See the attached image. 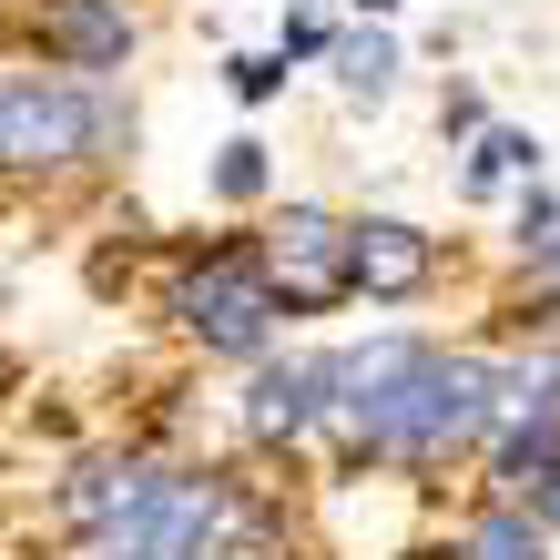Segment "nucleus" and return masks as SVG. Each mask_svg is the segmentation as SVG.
I'll list each match as a JSON object with an SVG mask.
<instances>
[{"instance_id":"obj_1","label":"nucleus","mask_w":560,"mask_h":560,"mask_svg":"<svg viewBox=\"0 0 560 560\" xmlns=\"http://www.w3.org/2000/svg\"><path fill=\"white\" fill-rule=\"evenodd\" d=\"M500 377H510V357H489V347H428V368L418 387L398 398V418L377 428V448H368V469H398V479H439L448 458H469L489 448V428H500Z\"/></svg>"},{"instance_id":"obj_2","label":"nucleus","mask_w":560,"mask_h":560,"mask_svg":"<svg viewBox=\"0 0 560 560\" xmlns=\"http://www.w3.org/2000/svg\"><path fill=\"white\" fill-rule=\"evenodd\" d=\"M163 316H174L205 357H245V368H266L276 337L295 326L285 295L266 285V255H255V235L184 245V255H174V285H163Z\"/></svg>"},{"instance_id":"obj_3","label":"nucleus","mask_w":560,"mask_h":560,"mask_svg":"<svg viewBox=\"0 0 560 560\" xmlns=\"http://www.w3.org/2000/svg\"><path fill=\"white\" fill-rule=\"evenodd\" d=\"M82 163H92L82 72H42L31 51H11V72H0V174L51 184V174H82Z\"/></svg>"},{"instance_id":"obj_4","label":"nucleus","mask_w":560,"mask_h":560,"mask_svg":"<svg viewBox=\"0 0 560 560\" xmlns=\"http://www.w3.org/2000/svg\"><path fill=\"white\" fill-rule=\"evenodd\" d=\"M255 255H266V285L285 295V316H326V306L357 295V214L276 205L255 224Z\"/></svg>"},{"instance_id":"obj_5","label":"nucleus","mask_w":560,"mask_h":560,"mask_svg":"<svg viewBox=\"0 0 560 560\" xmlns=\"http://www.w3.org/2000/svg\"><path fill=\"white\" fill-rule=\"evenodd\" d=\"M428 347H439V337H368V347H326V439H337L357 469H368L377 428L398 418V398L418 387Z\"/></svg>"},{"instance_id":"obj_6","label":"nucleus","mask_w":560,"mask_h":560,"mask_svg":"<svg viewBox=\"0 0 560 560\" xmlns=\"http://www.w3.org/2000/svg\"><path fill=\"white\" fill-rule=\"evenodd\" d=\"M235 428H245V448H266V458L316 448V439H326V357H316V347H276L266 368L245 377Z\"/></svg>"},{"instance_id":"obj_7","label":"nucleus","mask_w":560,"mask_h":560,"mask_svg":"<svg viewBox=\"0 0 560 560\" xmlns=\"http://www.w3.org/2000/svg\"><path fill=\"white\" fill-rule=\"evenodd\" d=\"M174 479H184V469H174V458H153V448H92L82 469L51 489V520H61L72 540H103V530H122V520H143Z\"/></svg>"},{"instance_id":"obj_8","label":"nucleus","mask_w":560,"mask_h":560,"mask_svg":"<svg viewBox=\"0 0 560 560\" xmlns=\"http://www.w3.org/2000/svg\"><path fill=\"white\" fill-rule=\"evenodd\" d=\"M21 51H42L51 72H122L143 51V21L133 0H31Z\"/></svg>"},{"instance_id":"obj_9","label":"nucleus","mask_w":560,"mask_h":560,"mask_svg":"<svg viewBox=\"0 0 560 560\" xmlns=\"http://www.w3.org/2000/svg\"><path fill=\"white\" fill-rule=\"evenodd\" d=\"M439 285V235L408 214H357V295L368 306H418Z\"/></svg>"},{"instance_id":"obj_10","label":"nucleus","mask_w":560,"mask_h":560,"mask_svg":"<svg viewBox=\"0 0 560 560\" xmlns=\"http://www.w3.org/2000/svg\"><path fill=\"white\" fill-rule=\"evenodd\" d=\"M439 550L448 560H550V530H540V510H520V500H479Z\"/></svg>"},{"instance_id":"obj_11","label":"nucleus","mask_w":560,"mask_h":560,"mask_svg":"<svg viewBox=\"0 0 560 560\" xmlns=\"http://www.w3.org/2000/svg\"><path fill=\"white\" fill-rule=\"evenodd\" d=\"M500 184H540V133H520V122H489V133H479L469 194H500Z\"/></svg>"},{"instance_id":"obj_12","label":"nucleus","mask_w":560,"mask_h":560,"mask_svg":"<svg viewBox=\"0 0 560 560\" xmlns=\"http://www.w3.org/2000/svg\"><path fill=\"white\" fill-rule=\"evenodd\" d=\"M337 82H347V103H387V92H398V42H387V31H347Z\"/></svg>"},{"instance_id":"obj_13","label":"nucleus","mask_w":560,"mask_h":560,"mask_svg":"<svg viewBox=\"0 0 560 560\" xmlns=\"http://www.w3.org/2000/svg\"><path fill=\"white\" fill-rule=\"evenodd\" d=\"M520 337H560V245L520 266Z\"/></svg>"},{"instance_id":"obj_14","label":"nucleus","mask_w":560,"mask_h":560,"mask_svg":"<svg viewBox=\"0 0 560 560\" xmlns=\"http://www.w3.org/2000/svg\"><path fill=\"white\" fill-rule=\"evenodd\" d=\"M214 194L224 205H255V194H266V143H224L214 153Z\"/></svg>"},{"instance_id":"obj_15","label":"nucleus","mask_w":560,"mask_h":560,"mask_svg":"<svg viewBox=\"0 0 560 560\" xmlns=\"http://www.w3.org/2000/svg\"><path fill=\"white\" fill-rule=\"evenodd\" d=\"M510 235H520V266H530V255H550V245H560V194L530 184V194H520V224H510Z\"/></svg>"},{"instance_id":"obj_16","label":"nucleus","mask_w":560,"mask_h":560,"mask_svg":"<svg viewBox=\"0 0 560 560\" xmlns=\"http://www.w3.org/2000/svg\"><path fill=\"white\" fill-rule=\"evenodd\" d=\"M224 72H235V103H276L285 92V51H235Z\"/></svg>"},{"instance_id":"obj_17","label":"nucleus","mask_w":560,"mask_h":560,"mask_svg":"<svg viewBox=\"0 0 560 560\" xmlns=\"http://www.w3.org/2000/svg\"><path fill=\"white\" fill-rule=\"evenodd\" d=\"M530 510H540V530H560V479L540 489V500H530Z\"/></svg>"}]
</instances>
